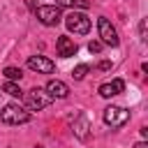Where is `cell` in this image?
Wrapping results in <instances>:
<instances>
[{
  "instance_id": "5b68a950",
  "label": "cell",
  "mask_w": 148,
  "mask_h": 148,
  "mask_svg": "<svg viewBox=\"0 0 148 148\" xmlns=\"http://www.w3.org/2000/svg\"><path fill=\"white\" fill-rule=\"evenodd\" d=\"M102 118H104V123L109 125V127H123L127 120H130V111H125L123 106H106L104 109V113H102Z\"/></svg>"
},
{
  "instance_id": "6da1fadb",
  "label": "cell",
  "mask_w": 148,
  "mask_h": 148,
  "mask_svg": "<svg viewBox=\"0 0 148 148\" xmlns=\"http://www.w3.org/2000/svg\"><path fill=\"white\" fill-rule=\"evenodd\" d=\"M0 120L5 125H23L30 120V111L25 106H18V104H7L0 111Z\"/></svg>"
},
{
  "instance_id": "ffe728a7",
  "label": "cell",
  "mask_w": 148,
  "mask_h": 148,
  "mask_svg": "<svg viewBox=\"0 0 148 148\" xmlns=\"http://www.w3.org/2000/svg\"><path fill=\"white\" fill-rule=\"evenodd\" d=\"M35 148H42V146H35Z\"/></svg>"
},
{
  "instance_id": "9a60e30c",
  "label": "cell",
  "mask_w": 148,
  "mask_h": 148,
  "mask_svg": "<svg viewBox=\"0 0 148 148\" xmlns=\"http://www.w3.org/2000/svg\"><path fill=\"white\" fill-rule=\"evenodd\" d=\"M88 72H90V67H88V65H76V67L72 69V76H74L76 81H81V79H83Z\"/></svg>"
},
{
  "instance_id": "2e32d148",
  "label": "cell",
  "mask_w": 148,
  "mask_h": 148,
  "mask_svg": "<svg viewBox=\"0 0 148 148\" xmlns=\"http://www.w3.org/2000/svg\"><path fill=\"white\" fill-rule=\"evenodd\" d=\"M88 51H90V53H99V51H102V42H90V44H88Z\"/></svg>"
},
{
  "instance_id": "9c48e42d",
  "label": "cell",
  "mask_w": 148,
  "mask_h": 148,
  "mask_svg": "<svg viewBox=\"0 0 148 148\" xmlns=\"http://www.w3.org/2000/svg\"><path fill=\"white\" fill-rule=\"evenodd\" d=\"M123 90H125V81H123V79H113V81H106V83L99 86V95H102L104 99H111V97L120 95Z\"/></svg>"
},
{
  "instance_id": "8fae6325",
  "label": "cell",
  "mask_w": 148,
  "mask_h": 148,
  "mask_svg": "<svg viewBox=\"0 0 148 148\" xmlns=\"http://www.w3.org/2000/svg\"><path fill=\"white\" fill-rule=\"evenodd\" d=\"M53 99L58 97V99H65L67 95H69V88H67V83H62V81H58V79H51L49 83H46V88H44Z\"/></svg>"
},
{
  "instance_id": "ba28073f",
  "label": "cell",
  "mask_w": 148,
  "mask_h": 148,
  "mask_svg": "<svg viewBox=\"0 0 148 148\" xmlns=\"http://www.w3.org/2000/svg\"><path fill=\"white\" fill-rule=\"evenodd\" d=\"M56 51H58L60 58H72V56H76L79 46H76V42H74L72 37L62 35V37H58V42H56Z\"/></svg>"
},
{
  "instance_id": "7c38bea8",
  "label": "cell",
  "mask_w": 148,
  "mask_h": 148,
  "mask_svg": "<svg viewBox=\"0 0 148 148\" xmlns=\"http://www.w3.org/2000/svg\"><path fill=\"white\" fill-rule=\"evenodd\" d=\"M58 7H69V9H88L90 2L88 0H56Z\"/></svg>"
},
{
  "instance_id": "5bb4252c",
  "label": "cell",
  "mask_w": 148,
  "mask_h": 148,
  "mask_svg": "<svg viewBox=\"0 0 148 148\" xmlns=\"http://www.w3.org/2000/svg\"><path fill=\"white\" fill-rule=\"evenodd\" d=\"M2 74L7 76V81H21V76H23V72H21L18 67H5Z\"/></svg>"
},
{
  "instance_id": "8992f818",
  "label": "cell",
  "mask_w": 148,
  "mask_h": 148,
  "mask_svg": "<svg viewBox=\"0 0 148 148\" xmlns=\"http://www.w3.org/2000/svg\"><path fill=\"white\" fill-rule=\"evenodd\" d=\"M37 18L44 23V25H58L60 21H62V16H60V7L58 5H42V7H37Z\"/></svg>"
},
{
  "instance_id": "4fadbf2b",
  "label": "cell",
  "mask_w": 148,
  "mask_h": 148,
  "mask_svg": "<svg viewBox=\"0 0 148 148\" xmlns=\"http://www.w3.org/2000/svg\"><path fill=\"white\" fill-rule=\"evenodd\" d=\"M2 90H5L7 95H12V97H23V90L18 88V83H16V81H7V83L2 86Z\"/></svg>"
},
{
  "instance_id": "30bf717a",
  "label": "cell",
  "mask_w": 148,
  "mask_h": 148,
  "mask_svg": "<svg viewBox=\"0 0 148 148\" xmlns=\"http://www.w3.org/2000/svg\"><path fill=\"white\" fill-rule=\"evenodd\" d=\"M88 130H90V120H88V116H86V113L76 116V120L72 123V132H74V136L81 139V141H86V139H88Z\"/></svg>"
},
{
  "instance_id": "277c9868",
  "label": "cell",
  "mask_w": 148,
  "mask_h": 148,
  "mask_svg": "<svg viewBox=\"0 0 148 148\" xmlns=\"http://www.w3.org/2000/svg\"><path fill=\"white\" fill-rule=\"evenodd\" d=\"M97 32H99V37H102V44H106V46H118V44H120L118 32H116V28L111 25V21H109L106 16H99V18H97Z\"/></svg>"
},
{
  "instance_id": "3957f363",
  "label": "cell",
  "mask_w": 148,
  "mask_h": 148,
  "mask_svg": "<svg viewBox=\"0 0 148 148\" xmlns=\"http://www.w3.org/2000/svg\"><path fill=\"white\" fill-rule=\"evenodd\" d=\"M65 25H67V30L74 32V35H86V32L90 30V18H88L83 12L72 9V12L65 16Z\"/></svg>"
},
{
  "instance_id": "7a4b0ae2",
  "label": "cell",
  "mask_w": 148,
  "mask_h": 148,
  "mask_svg": "<svg viewBox=\"0 0 148 148\" xmlns=\"http://www.w3.org/2000/svg\"><path fill=\"white\" fill-rule=\"evenodd\" d=\"M51 95L44 90V88H32L28 92H23V102H25V109L28 111H42L44 106L51 104Z\"/></svg>"
},
{
  "instance_id": "ac0fdd59",
  "label": "cell",
  "mask_w": 148,
  "mask_h": 148,
  "mask_svg": "<svg viewBox=\"0 0 148 148\" xmlns=\"http://www.w3.org/2000/svg\"><path fill=\"white\" fill-rule=\"evenodd\" d=\"M97 67H99L102 72H106V69H111V62H109V60H102V62H99Z\"/></svg>"
},
{
  "instance_id": "d6986e66",
  "label": "cell",
  "mask_w": 148,
  "mask_h": 148,
  "mask_svg": "<svg viewBox=\"0 0 148 148\" xmlns=\"http://www.w3.org/2000/svg\"><path fill=\"white\" fill-rule=\"evenodd\" d=\"M134 148H148V143L146 141H139V143H134Z\"/></svg>"
},
{
  "instance_id": "e0dca14e",
  "label": "cell",
  "mask_w": 148,
  "mask_h": 148,
  "mask_svg": "<svg viewBox=\"0 0 148 148\" xmlns=\"http://www.w3.org/2000/svg\"><path fill=\"white\" fill-rule=\"evenodd\" d=\"M139 35H141V39H143V42L148 39V37H146V18H143V21L139 23Z\"/></svg>"
},
{
  "instance_id": "52a82bcc",
  "label": "cell",
  "mask_w": 148,
  "mask_h": 148,
  "mask_svg": "<svg viewBox=\"0 0 148 148\" xmlns=\"http://www.w3.org/2000/svg\"><path fill=\"white\" fill-rule=\"evenodd\" d=\"M28 67H30L32 72H37V74H51V72L56 69L53 60H49V58H44V56H30V58H28Z\"/></svg>"
}]
</instances>
